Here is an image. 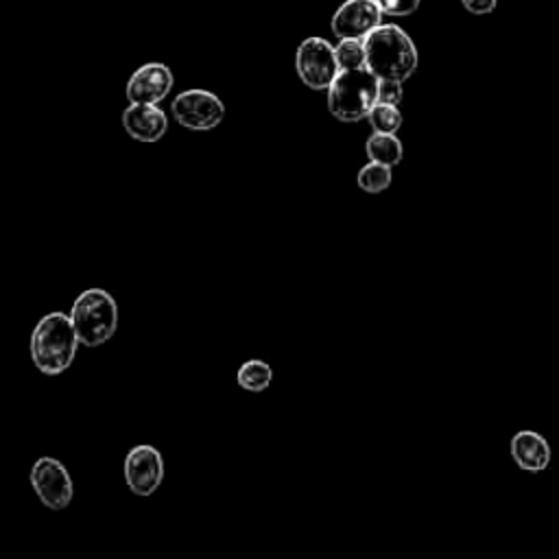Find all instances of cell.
<instances>
[{
	"mask_svg": "<svg viewBox=\"0 0 559 559\" xmlns=\"http://www.w3.org/2000/svg\"><path fill=\"white\" fill-rule=\"evenodd\" d=\"M79 343L72 319L63 312H50L33 328L31 358L41 373L59 376L72 365Z\"/></svg>",
	"mask_w": 559,
	"mask_h": 559,
	"instance_id": "1",
	"label": "cell"
},
{
	"mask_svg": "<svg viewBox=\"0 0 559 559\" xmlns=\"http://www.w3.org/2000/svg\"><path fill=\"white\" fill-rule=\"evenodd\" d=\"M367 68L382 81H406L417 68L413 39L395 24H380L365 37Z\"/></svg>",
	"mask_w": 559,
	"mask_h": 559,
	"instance_id": "2",
	"label": "cell"
},
{
	"mask_svg": "<svg viewBox=\"0 0 559 559\" xmlns=\"http://www.w3.org/2000/svg\"><path fill=\"white\" fill-rule=\"evenodd\" d=\"M380 79L365 66L341 70L328 87V109L341 122H358L378 103Z\"/></svg>",
	"mask_w": 559,
	"mask_h": 559,
	"instance_id": "3",
	"label": "cell"
},
{
	"mask_svg": "<svg viewBox=\"0 0 559 559\" xmlns=\"http://www.w3.org/2000/svg\"><path fill=\"white\" fill-rule=\"evenodd\" d=\"M70 319L81 345L98 347L109 341L118 328L116 299L103 288H87L74 299Z\"/></svg>",
	"mask_w": 559,
	"mask_h": 559,
	"instance_id": "4",
	"label": "cell"
},
{
	"mask_svg": "<svg viewBox=\"0 0 559 559\" xmlns=\"http://www.w3.org/2000/svg\"><path fill=\"white\" fill-rule=\"evenodd\" d=\"M295 70L310 90H328L341 72L336 52L323 37H306L295 52Z\"/></svg>",
	"mask_w": 559,
	"mask_h": 559,
	"instance_id": "5",
	"label": "cell"
},
{
	"mask_svg": "<svg viewBox=\"0 0 559 559\" xmlns=\"http://www.w3.org/2000/svg\"><path fill=\"white\" fill-rule=\"evenodd\" d=\"M175 120L192 131H210L225 118L223 100L207 90H186L173 100Z\"/></svg>",
	"mask_w": 559,
	"mask_h": 559,
	"instance_id": "6",
	"label": "cell"
},
{
	"mask_svg": "<svg viewBox=\"0 0 559 559\" xmlns=\"http://www.w3.org/2000/svg\"><path fill=\"white\" fill-rule=\"evenodd\" d=\"M31 487L44 507L52 511H61L70 504L74 496L72 478L63 463L52 456H39L31 467Z\"/></svg>",
	"mask_w": 559,
	"mask_h": 559,
	"instance_id": "7",
	"label": "cell"
},
{
	"mask_svg": "<svg viewBox=\"0 0 559 559\" xmlns=\"http://www.w3.org/2000/svg\"><path fill=\"white\" fill-rule=\"evenodd\" d=\"M164 480V461L157 448L140 443L124 459V483L135 496H151Z\"/></svg>",
	"mask_w": 559,
	"mask_h": 559,
	"instance_id": "8",
	"label": "cell"
},
{
	"mask_svg": "<svg viewBox=\"0 0 559 559\" xmlns=\"http://www.w3.org/2000/svg\"><path fill=\"white\" fill-rule=\"evenodd\" d=\"M382 24V9L376 0H345L332 15V33L338 39L358 37L365 39L373 28Z\"/></svg>",
	"mask_w": 559,
	"mask_h": 559,
	"instance_id": "9",
	"label": "cell"
},
{
	"mask_svg": "<svg viewBox=\"0 0 559 559\" xmlns=\"http://www.w3.org/2000/svg\"><path fill=\"white\" fill-rule=\"evenodd\" d=\"M173 87V72L164 63H144L140 66L129 83H127V98L129 103H144V105H157L168 96Z\"/></svg>",
	"mask_w": 559,
	"mask_h": 559,
	"instance_id": "10",
	"label": "cell"
},
{
	"mask_svg": "<svg viewBox=\"0 0 559 559\" xmlns=\"http://www.w3.org/2000/svg\"><path fill=\"white\" fill-rule=\"evenodd\" d=\"M511 459L513 463L528 474H539L550 467L552 448L548 439L537 430H518L511 437Z\"/></svg>",
	"mask_w": 559,
	"mask_h": 559,
	"instance_id": "11",
	"label": "cell"
},
{
	"mask_svg": "<svg viewBox=\"0 0 559 559\" xmlns=\"http://www.w3.org/2000/svg\"><path fill=\"white\" fill-rule=\"evenodd\" d=\"M122 127L138 142H157L168 129V118L157 105L131 103L122 111Z\"/></svg>",
	"mask_w": 559,
	"mask_h": 559,
	"instance_id": "12",
	"label": "cell"
},
{
	"mask_svg": "<svg viewBox=\"0 0 559 559\" xmlns=\"http://www.w3.org/2000/svg\"><path fill=\"white\" fill-rule=\"evenodd\" d=\"M365 151H367V157L371 162H380V164H386L391 168L395 164H400L402 157H404L402 142L395 138V133L373 131V135H369L367 144H365Z\"/></svg>",
	"mask_w": 559,
	"mask_h": 559,
	"instance_id": "13",
	"label": "cell"
},
{
	"mask_svg": "<svg viewBox=\"0 0 559 559\" xmlns=\"http://www.w3.org/2000/svg\"><path fill=\"white\" fill-rule=\"evenodd\" d=\"M273 371L269 367V362L264 360H247L240 365L238 373H236V382L238 386H242L245 391H253L260 393L271 384Z\"/></svg>",
	"mask_w": 559,
	"mask_h": 559,
	"instance_id": "14",
	"label": "cell"
},
{
	"mask_svg": "<svg viewBox=\"0 0 559 559\" xmlns=\"http://www.w3.org/2000/svg\"><path fill=\"white\" fill-rule=\"evenodd\" d=\"M358 188L362 192H369V194H380L384 192L391 181H393V175H391V166L386 164H380V162H369L365 164L360 170H358Z\"/></svg>",
	"mask_w": 559,
	"mask_h": 559,
	"instance_id": "15",
	"label": "cell"
},
{
	"mask_svg": "<svg viewBox=\"0 0 559 559\" xmlns=\"http://www.w3.org/2000/svg\"><path fill=\"white\" fill-rule=\"evenodd\" d=\"M336 61L341 70H354L367 66V52H365V39L358 37H345L334 46Z\"/></svg>",
	"mask_w": 559,
	"mask_h": 559,
	"instance_id": "16",
	"label": "cell"
},
{
	"mask_svg": "<svg viewBox=\"0 0 559 559\" xmlns=\"http://www.w3.org/2000/svg\"><path fill=\"white\" fill-rule=\"evenodd\" d=\"M367 120L373 127V131H378V133H395L402 127V111L397 109V105L376 103L371 107Z\"/></svg>",
	"mask_w": 559,
	"mask_h": 559,
	"instance_id": "17",
	"label": "cell"
},
{
	"mask_svg": "<svg viewBox=\"0 0 559 559\" xmlns=\"http://www.w3.org/2000/svg\"><path fill=\"white\" fill-rule=\"evenodd\" d=\"M382 9L384 15H395V17H402V15H411L419 9V2L421 0H376Z\"/></svg>",
	"mask_w": 559,
	"mask_h": 559,
	"instance_id": "18",
	"label": "cell"
},
{
	"mask_svg": "<svg viewBox=\"0 0 559 559\" xmlns=\"http://www.w3.org/2000/svg\"><path fill=\"white\" fill-rule=\"evenodd\" d=\"M404 98L402 81H386L382 79L378 83V103H389V105H400Z\"/></svg>",
	"mask_w": 559,
	"mask_h": 559,
	"instance_id": "19",
	"label": "cell"
},
{
	"mask_svg": "<svg viewBox=\"0 0 559 559\" xmlns=\"http://www.w3.org/2000/svg\"><path fill=\"white\" fill-rule=\"evenodd\" d=\"M463 7L474 13V15H485V13H491L498 4V0H461Z\"/></svg>",
	"mask_w": 559,
	"mask_h": 559,
	"instance_id": "20",
	"label": "cell"
}]
</instances>
